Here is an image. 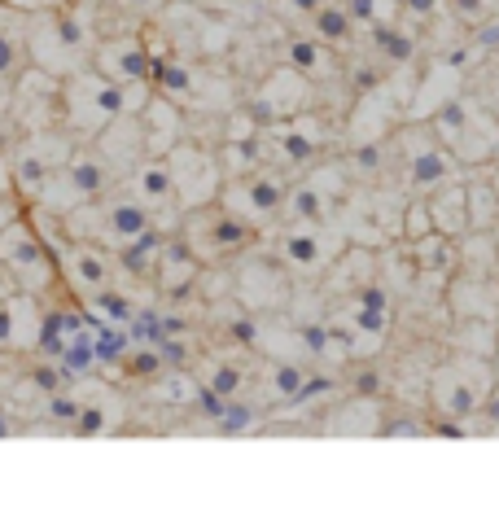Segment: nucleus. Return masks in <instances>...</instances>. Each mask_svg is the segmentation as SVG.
<instances>
[{
  "mask_svg": "<svg viewBox=\"0 0 499 512\" xmlns=\"http://www.w3.org/2000/svg\"><path fill=\"white\" fill-rule=\"evenodd\" d=\"M412 267L421 276H456L460 272V241L447 232H425L412 241Z\"/></svg>",
  "mask_w": 499,
  "mask_h": 512,
  "instance_id": "obj_16",
  "label": "nucleus"
},
{
  "mask_svg": "<svg viewBox=\"0 0 499 512\" xmlns=\"http://www.w3.org/2000/svg\"><path fill=\"white\" fill-rule=\"evenodd\" d=\"M197 254L193 246H184V241H171V246H162L158 254V272H162V289H171V294H180L184 285H189V276L197 272Z\"/></svg>",
  "mask_w": 499,
  "mask_h": 512,
  "instance_id": "obj_22",
  "label": "nucleus"
},
{
  "mask_svg": "<svg viewBox=\"0 0 499 512\" xmlns=\"http://www.w3.org/2000/svg\"><path fill=\"white\" fill-rule=\"evenodd\" d=\"M0 5L22 9V14H40V9H57V5H66V0H0Z\"/></svg>",
  "mask_w": 499,
  "mask_h": 512,
  "instance_id": "obj_44",
  "label": "nucleus"
},
{
  "mask_svg": "<svg viewBox=\"0 0 499 512\" xmlns=\"http://www.w3.org/2000/svg\"><path fill=\"white\" fill-rule=\"evenodd\" d=\"M491 386H495V359L456 351L429 372V407H434V416L443 425L464 429L478 421Z\"/></svg>",
  "mask_w": 499,
  "mask_h": 512,
  "instance_id": "obj_3",
  "label": "nucleus"
},
{
  "mask_svg": "<svg viewBox=\"0 0 499 512\" xmlns=\"http://www.w3.org/2000/svg\"><path fill=\"white\" fill-rule=\"evenodd\" d=\"M149 97H154L149 79L145 84H119V79L101 75L97 66H84V71L66 75L62 84V119L79 136H97L123 114H141Z\"/></svg>",
  "mask_w": 499,
  "mask_h": 512,
  "instance_id": "obj_2",
  "label": "nucleus"
},
{
  "mask_svg": "<svg viewBox=\"0 0 499 512\" xmlns=\"http://www.w3.org/2000/svg\"><path fill=\"white\" fill-rule=\"evenodd\" d=\"M88 307H92V311H101V320H106V324H127V320L136 316L132 302H127L123 294H114L110 285H106V289H97V294H88Z\"/></svg>",
  "mask_w": 499,
  "mask_h": 512,
  "instance_id": "obj_28",
  "label": "nucleus"
},
{
  "mask_svg": "<svg viewBox=\"0 0 499 512\" xmlns=\"http://www.w3.org/2000/svg\"><path fill=\"white\" fill-rule=\"evenodd\" d=\"M254 421H259V412H254L250 403L228 399V407H224V416L215 421V429H219L224 438H237V434H246V429H254Z\"/></svg>",
  "mask_w": 499,
  "mask_h": 512,
  "instance_id": "obj_29",
  "label": "nucleus"
},
{
  "mask_svg": "<svg viewBox=\"0 0 499 512\" xmlns=\"http://www.w3.org/2000/svg\"><path fill=\"white\" fill-rule=\"evenodd\" d=\"M272 145L281 149V158L289 162V167H307V162L320 154V141L307 136L298 123H272Z\"/></svg>",
  "mask_w": 499,
  "mask_h": 512,
  "instance_id": "obj_24",
  "label": "nucleus"
},
{
  "mask_svg": "<svg viewBox=\"0 0 499 512\" xmlns=\"http://www.w3.org/2000/svg\"><path fill=\"white\" fill-rule=\"evenodd\" d=\"M0 263L9 267V276H14L22 298L44 294V289H53V281H57V259H53L49 241H44L40 228L22 215L14 224L0 228Z\"/></svg>",
  "mask_w": 499,
  "mask_h": 512,
  "instance_id": "obj_6",
  "label": "nucleus"
},
{
  "mask_svg": "<svg viewBox=\"0 0 499 512\" xmlns=\"http://www.w3.org/2000/svg\"><path fill=\"white\" fill-rule=\"evenodd\" d=\"M9 434H14V425H9V416L0 412V438H9Z\"/></svg>",
  "mask_w": 499,
  "mask_h": 512,
  "instance_id": "obj_53",
  "label": "nucleus"
},
{
  "mask_svg": "<svg viewBox=\"0 0 499 512\" xmlns=\"http://www.w3.org/2000/svg\"><path fill=\"white\" fill-rule=\"evenodd\" d=\"M202 241H197V254H241L254 241V224L232 211H215L202 219Z\"/></svg>",
  "mask_w": 499,
  "mask_h": 512,
  "instance_id": "obj_12",
  "label": "nucleus"
},
{
  "mask_svg": "<svg viewBox=\"0 0 499 512\" xmlns=\"http://www.w3.org/2000/svg\"><path fill=\"white\" fill-rule=\"evenodd\" d=\"M75 145L66 141V136H49V132H31V145L22 149L14 158V184L22 193L36 197L44 189V180L53 176V171H62L66 162H71Z\"/></svg>",
  "mask_w": 499,
  "mask_h": 512,
  "instance_id": "obj_9",
  "label": "nucleus"
},
{
  "mask_svg": "<svg viewBox=\"0 0 499 512\" xmlns=\"http://www.w3.org/2000/svg\"><path fill=\"white\" fill-rule=\"evenodd\" d=\"M158 355H162V364H171V368H184V359H189V346L180 342V337H171V333H162L158 337Z\"/></svg>",
  "mask_w": 499,
  "mask_h": 512,
  "instance_id": "obj_38",
  "label": "nucleus"
},
{
  "mask_svg": "<svg viewBox=\"0 0 499 512\" xmlns=\"http://www.w3.org/2000/svg\"><path fill=\"white\" fill-rule=\"evenodd\" d=\"M62 381H66V372L57 368V364H36V368H31V386L44 390V394L62 390Z\"/></svg>",
  "mask_w": 499,
  "mask_h": 512,
  "instance_id": "obj_36",
  "label": "nucleus"
},
{
  "mask_svg": "<svg viewBox=\"0 0 499 512\" xmlns=\"http://www.w3.org/2000/svg\"><path fill=\"white\" fill-rule=\"evenodd\" d=\"M495 355H499V316H495Z\"/></svg>",
  "mask_w": 499,
  "mask_h": 512,
  "instance_id": "obj_54",
  "label": "nucleus"
},
{
  "mask_svg": "<svg viewBox=\"0 0 499 512\" xmlns=\"http://www.w3.org/2000/svg\"><path fill=\"white\" fill-rule=\"evenodd\" d=\"M119 5L127 9V14H158L162 0H119Z\"/></svg>",
  "mask_w": 499,
  "mask_h": 512,
  "instance_id": "obj_48",
  "label": "nucleus"
},
{
  "mask_svg": "<svg viewBox=\"0 0 499 512\" xmlns=\"http://www.w3.org/2000/svg\"><path fill=\"white\" fill-rule=\"evenodd\" d=\"M114 184H119V171H114V162L101 154V149H75L71 162L44 180L36 202H40L44 215H71L75 206H84V202H92V197L110 193Z\"/></svg>",
  "mask_w": 499,
  "mask_h": 512,
  "instance_id": "obj_5",
  "label": "nucleus"
},
{
  "mask_svg": "<svg viewBox=\"0 0 499 512\" xmlns=\"http://www.w3.org/2000/svg\"><path fill=\"white\" fill-rule=\"evenodd\" d=\"M224 202L232 215L250 219V224H268V219L285 215V202H289V189L276 176H268L263 167L246 171L237 184H228L224 189Z\"/></svg>",
  "mask_w": 499,
  "mask_h": 512,
  "instance_id": "obj_8",
  "label": "nucleus"
},
{
  "mask_svg": "<svg viewBox=\"0 0 499 512\" xmlns=\"http://www.w3.org/2000/svg\"><path fill=\"white\" fill-rule=\"evenodd\" d=\"M197 407H202V416H206V421H219V416H224V407H228V399H224V394H219V390H211V386H202V390H197Z\"/></svg>",
  "mask_w": 499,
  "mask_h": 512,
  "instance_id": "obj_39",
  "label": "nucleus"
},
{
  "mask_svg": "<svg viewBox=\"0 0 499 512\" xmlns=\"http://www.w3.org/2000/svg\"><path fill=\"white\" fill-rule=\"evenodd\" d=\"M429 219H434L438 232H447V237H469V193H464V180H451L443 189L429 193Z\"/></svg>",
  "mask_w": 499,
  "mask_h": 512,
  "instance_id": "obj_15",
  "label": "nucleus"
},
{
  "mask_svg": "<svg viewBox=\"0 0 499 512\" xmlns=\"http://www.w3.org/2000/svg\"><path fill=\"white\" fill-rule=\"evenodd\" d=\"M469 193V232H495L499 228V184L486 176L464 180Z\"/></svg>",
  "mask_w": 499,
  "mask_h": 512,
  "instance_id": "obj_20",
  "label": "nucleus"
},
{
  "mask_svg": "<svg viewBox=\"0 0 499 512\" xmlns=\"http://www.w3.org/2000/svg\"><path fill=\"white\" fill-rule=\"evenodd\" d=\"M27 49L36 71L44 75H75L92 66V49H97V22L79 0H66L57 9H40L31 14L27 31Z\"/></svg>",
  "mask_w": 499,
  "mask_h": 512,
  "instance_id": "obj_1",
  "label": "nucleus"
},
{
  "mask_svg": "<svg viewBox=\"0 0 499 512\" xmlns=\"http://www.w3.org/2000/svg\"><path fill=\"white\" fill-rule=\"evenodd\" d=\"M14 298H18V294H14ZM14 298H0V346H14V337H18V333H14V316H18V311H14L18 302H14Z\"/></svg>",
  "mask_w": 499,
  "mask_h": 512,
  "instance_id": "obj_41",
  "label": "nucleus"
},
{
  "mask_svg": "<svg viewBox=\"0 0 499 512\" xmlns=\"http://www.w3.org/2000/svg\"><path fill=\"white\" fill-rule=\"evenodd\" d=\"M14 219H18V206L9 202L5 193H0V228H5V224H14Z\"/></svg>",
  "mask_w": 499,
  "mask_h": 512,
  "instance_id": "obj_50",
  "label": "nucleus"
},
{
  "mask_svg": "<svg viewBox=\"0 0 499 512\" xmlns=\"http://www.w3.org/2000/svg\"><path fill=\"white\" fill-rule=\"evenodd\" d=\"M451 5V14H456L464 27H478V22L491 14V0H447Z\"/></svg>",
  "mask_w": 499,
  "mask_h": 512,
  "instance_id": "obj_34",
  "label": "nucleus"
},
{
  "mask_svg": "<svg viewBox=\"0 0 499 512\" xmlns=\"http://www.w3.org/2000/svg\"><path fill=\"white\" fill-rule=\"evenodd\" d=\"M281 5L289 9V14H303V18H311V14H316V9L324 5V0H281Z\"/></svg>",
  "mask_w": 499,
  "mask_h": 512,
  "instance_id": "obj_49",
  "label": "nucleus"
},
{
  "mask_svg": "<svg viewBox=\"0 0 499 512\" xmlns=\"http://www.w3.org/2000/svg\"><path fill=\"white\" fill-rule=\"evenodd\" d=\"M162 368H167V364H162V355H158L154 342L136 346V355H127V372H132V377H158Z\"/></svg>",
  "mask_w": 499,
  "mask_h": 512,
  "instance_id": "obj_30",
  "label": "nucleus"
},
{
  "mask_svg": "<svg viewBox=\"0 0 499 512\" xmlns=\"http://www.w3.org/2000/svg\"><path fill=\"white\" fill-rule=\"evenodd\" d=\"M307 386V372L298 368V364H272L268 368V390H272V399H281V403H298V394H303Z\"/></svg>",
  "mask_w": 499,
  "mask_h": 512,
  "instance_id": "obj_27",
  "label": "nucleus"
},
{
  "mask_svg": "<svg viewBox=\"0 0 499 512\" xmlns=\"http://www.w3.org/2000/svg\"><path fill=\"white\" fill-rule=\"evenodd\" d=\"M92 66H97L101 75L119 79V84H145L154 57H149V49L136 36H106L92 49Z\"/></svg>",
  "mask_w": 499,
  "mask_h": 512,
  "instance_id": "obj_10",
  "label": "nucleus"
},
{
  "mask_svg": "<svg viewBox=\"0 0 499 512\" xmlns=\"http://www.w3.org/2000/svg\"><path fill=\"white\" fill-rule=\"evenodd\" d=\"M127 184L136 189V197L149 206H167V202H180L176 197V171H171V158L167 154H149L136 162V171L127 176Z\"/></svg>",
  "mask_w": 499,
  "mask_h": 512,
  "instance_id": "obj_13",
  "label": "nucleus"
},
{
  "mask_svg": "<svg viewBox=\"0 0 499 512\" xmlns=\"http://www.w3.org/2000/svg\"><path fill=\"white\" fill-rule=\"evenodd\" d=\"M285 62L294 75H324V66H329V44L316 36H298V40H289Z\"/></svg>",
  "mask_w": 499,
  "mask_h": 512,
  "instance_id": "obj_25",
  "label": "nucleus"
},
{
  "mask_svg": "<svg viewBox=\"0 0 499 512\" xmlns=\"http://www.w3.org/2000/svg\"><path fill=\"white\" fill-rule=\"evenodd\" d=\"M281 254H285V263L303 267V272H316V267H324L329 250H324L320 224H298V228H289L285 237H281Z\"/></svg>",
  "mask_w": 499,
  "mask_h": 512,
  "instance_id": "obj_17",
  "label": "nucleus"
},
{
  "mask_svg": "<svg viewBox=\"0 0 499 512\" xmlns=\"http://www.w3.org/2000/svg\"><path fill=\"white\" fill-rule=\"evenodd\" d=\"M162 333L180 337V333H184V320H180V316H162Z\"/></svg>",
  "mask_w": 499,
  "mask_h": 512,
  "instance_id": "obj_52",
  "label": "nucleus"
},
{
  "mask_svg": "<svg viewBox=\"0 0 499 512\" xmlns=\"http://www.w3.org/2000/svg\"><path fill=\"white\" fill-rule=\"evenodd\" d=\"M311 36L324 40L329 49H346L355 40V14L338 0H324V5L311 14Z\"/></svg>",
  "mask_w": 499,
  "mask_h": 512,
  "instance_id": "obj_18",
  "label": "nucleus"
},
{
  "mask_svg": "<svg viewBox=\"0 0 499 512\" xmlns=\"http://www.w3.org/2000/svg\"><path fill=\"white\" fill-rule=\"evenodd\" d=\"M62 267H66V276H71V285L84 289V294H97V289H106L110 276H114L110 254H101V246H88V241H66Z\"/></svg>",
  "mask_w": 499,
  "mask_h": 512,
  "instance_id": "obj_11",
  "label": "nucleus"
},
{
  "mask_svg": "<svg viewBox=\"0 0 499 512\" xmlns=\"http://www.w3.org/2000/svg\"><path fill=\"white\" fill-rule=\"evenodd\" d=\"M329 211H333V202H329V193H324L316 180H303V184H294V189H289L285 215L294 219V224H324Z\"/></svg>",
  "mask_w": 499,
  "mask_h": 512,
  "instance_id": "obj_21",
  "label": "nucleus"
},
{
  "mask_svg": "<svg viewBox=\"0 0 499 512\" xmlns=\"http://www.w3.org/2000/svg\"><path fill=\"white\" fill-rule=\"evenodd\" d=\"M18 294V285H14V276H9V267L0 263V298H14Z\"/></svg>",
  "mask_w": 499,
  "mask_h": 512,
  "instance_id": "obj_51",
  "label": "nucleus"
},
{
  "mask_svg": "<svg viewBox=\"0 0 499 512\" xmlns=\"http://www.w3.org/2000/svg\"><path fill=\"white\" fill-rule=\"evenodd\" d=\"M149 84L158 92H167L171 101H184L193 97V66L180 62V57H154V66H149Z\"/></svg>",
  "mask_w": 499,
  "mask_h": 512,
  "instance_id": "obj_23",
  "label": "nucleus"
},
{
  "mask_svg": "<svg viewBox=\"0 0 499 512\" xmlns=\"http://www.w3.org/2000/svg\"><path fill=\"white\" fill-rule=\"evenodd\" d=\"M443 5H447V0H403V14H412V18H438V14H443Z\"/></svg>",
  "mask_w": 499,
  "mask_h": 512,
  "instance_id": "obj_43",
  "label": "nucleus"
},
{
  "mask_svg": "<svg viewBox=\"0 0 499 512\" xmlns=\"http://www.w3.org/2000/svg\"><path fill=\"white\" fill-rule=\"evenodd\" d=\"M373 44L390 66H408L416 57V36L403 27H390V22H373Z\"/></svg>",
  "mask_w": 499,
  "mask_h": 512,
  "instance_id": "obj_26",
  "label": "nucleus"
},
{
  "mask_svg": "<svg viewBox=\"0 0 499 512\" xmlns=\"http://www.w3.org/2000/svg\"><path fill=\"white\" fill-rule=\"evenodd\" d=\"M473 425H478L482 434H499V381L491 386V394H486V403H482V412Z\"/></svg>",
  "mask_w": 499,
  "mask_h": 512,
  "instance_id": "obj_37",
  "label": "nucleus"
},
{
  "mask_svg": "<svg viewBox=\"0 0 499 512\" xmlns=\"http://www.w3.org/2000/svg\"><path fill=\"white\" fill-rule=\"evenodd\" d=\"M303 342H307L311 355H320L324 346H329V333H324V329H303Z\"/></svg>",
  "mask_w": 499,
  "mask_h": 512,
  "instance_id": "obj_47",
  "label": "nucleus"
},
{
  "mask_svg": "<svg viewBox=\"0 0 499 512\" xmlns=\"http://www.w3.org/2000/svg\"><path fill=\"white\" fill-rule=\"evenodd\" d=\"M106 407H79V416H75V434L79 438H97L101 429H106Z\"/></svg>",
  "mask_w": 499,
  "mask_h": 512,
  "instance_id": "obj_33",
  "label": "nucleus"
},
{
  "mask_svg": "<svg viewBox=\"0 0 499 512\" xmlns=\"http://www.w3.org/2000/svg\"><path fill=\"white\" fill-rule=\"evenodd\" d=\"M351 162H355L359 176H377V171H381V145H364V149H355Z\"/></svg>",
  "mask_w": 499,
  "mask_h": 512,
  "instance_id": "obj_40",
  "label": "nucleus"
},
{
  "mask_svg": "<svg viewBox=\"0 0 499 512\" xmlns=\"http://www.w3.org/2000/svg\"><path fill=\"white\" fill-rule=\"evenodd\" d=\"M232 337H237L241 346H254V342H259V329H254V320H237V324H232Z\"/></svg>",
  "mask_w": 499,
  "mask_h": 512,
  "instance_id": "obj_46",
  "label": "nucleus"
},
{
  "mask_svg": "<svg viewBox=\"0 0 499 512\" xmlns=\"http://www.w3.org/2000/svg\"><path fill=\"white\" fill-rule=\"evenodd\" d=\"M346 9L355 14V22L364 18V22H377V0H346Z\"/></svg>",
  "mask_w": 499,
  "mask_h": 512,
  "instance_id": "obj_45",
  "label": "nucleus"
},
{
  "mask_svg": "<svg viewBox=\"0 0 499 512\" xmlns=\"http://www.w3.org/2000/svg\"><path fill=\"white\" fill-rule=\"evenodd\" d=\"M469 31H473V44H478V49L499 53V14H486L478 27H469Z\"/></svg>",
  "mask_w": 499,
  "mask_h": 512,
  "instance_id": "obj_35",
  "label": "nucleus"
},
{
  "mask_svg": "<svg viewBox=\"0 0 499 512\" xmlns=\"http://www.w3.org/2000/svg\"><path fill=\"white\" fill-rule=\"evenodd\" d=\"M154 206L141 202L136 197L132 184H114L110 193L92 197V202L75 206L71 215H66V232H71L75 241H88V246H106V250H119L123 241L141 237L145 228H154Z\"/></svg>",
  "mask_w": 499,
  "mask_h": 512,
  "instance_id": "obj_4",
  "label": "nucleus"
},
{
  "mask_svg": "<svg viewBox=\"0 0 499 512\" xmlns=\"http://www.w3.org/2000/svg\"><path fill=\"white\" fill-rule=\"evenodd\" d=\"M355 394L359 399H377L381 394V372L377 368H359L355 372Z\"/></svg>",
  "mask_w": 499,
  "mask_h": 512,
  "instance_id": "obj_42",
  "label": "nucleus"
},
{
  "mask_svg": "<svg viewBox=\"0 0 499 512\" xmlns=\"http://www.w3.org/2000/svg\"><path fill=\"white\" fill-rule=\"evenodd\" d=\"M241 381H246V372H241L237 364H219V368L211 372V381H206V386L219 390L224 399H237V394H241Z\"/></svg>",
  "mask_w": 499,
  "mask_h": 512,
  "instance_id": "obj_31",
  "label": "nucleus"
},
{
  "mask_svg": "<svg viewBox=\"0 0 499 512\" xmlns=\"http://www.w3.org/2000/svg\"><path fill=\"white\" fill-rule=\"evenodd\" d=\"M79 399H71V394H62V390H53L49 394V421H57V425H75V416H79Z\"/></svg>",
  "mask_w": 499,
  "mask_h": 512,
  "instance_id": "obj_32",
  "label": "nucleus"
},
{
  "mask_svg": "<svg viewBox=\"0 0 499 512\" xmlns=\"http://www.w3.org/2000/svg\"><path fill=\"white\" fill-rule=\"evenodd\" d=\"M162 232L158 228H145L141 237H132V241H123L119 250H114V263L123 267L127 276H149L158 267V254H162Z\"/></svg>",
  "mask_w": 499,
  "mask_h": 512,
  "instance_id": "obj_19",
  "label": "nucleus"
},
{
  "mask_svg": "<svg viewBox=\"0 0 499 512\" xmlns=\"http://www.w3.org/2000/svg\"><path fill=\"white\" fill-rule=\"evenodd\" d=\"M399 149H403V180H408L412 193H434L443 184L460 180V158L451 154V145L438 136L434 123H416L399 136Z\"/></svg>",
  "mask_w": 499,
  "mask_h": 512,
  "instance_id": "obj_7",
  "label": "nucleus"
},
{
  "mask_svg": "<svg viewBox=\"0 0 499 512\" xmlns=\"http://www.w3.org/2000/svg\"><path fill=\"white\" fill-rule=\"evenodd\" d=\"M22 22H27L22 9L0 5V101H5L9 88L22 79V44H27V36H22Z\"/></svg>",
  "mask_w": 499,
  "mask_h": 512,
  "instance_id": "obj_14",
  "label": "nucleus"
}]
</instances>
